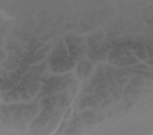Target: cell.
<instances>
[{
  "label": "cell",
  "mask_w": 153,
  "mask_h": 135,
  "mask_svg": "<svg viewBox=\"0 0 153 135\" xmlns=\"http://www.w3.org/2000/svg\"><path fill=\"white\" fill-rule=\"evenodd\" d=\"M92 69V65L89 64L88 62H84L80 63L78 67L77 72L78 73L79 76L80 77V78H85L88 76L90 74V72Z\"/></svg>",
  "instance_id": "cell-2"
},
{
  "label": "cell",
  "mask_w": 153,
  "mask_h": 135,
  "mask_svg": "<svg viewBox=\"0 0 153 135\" xmlns=\"http://www.w3.org/2000/svg\"><path fill=\"white\" fill-rule=\"evenodd\" d=\"M66 41L72 55L76 59L81 57L84 48L82 39L76 36H68L66 39Z\"/></svg>",
  "instance_id": "cell-1"
}]
</instances>
